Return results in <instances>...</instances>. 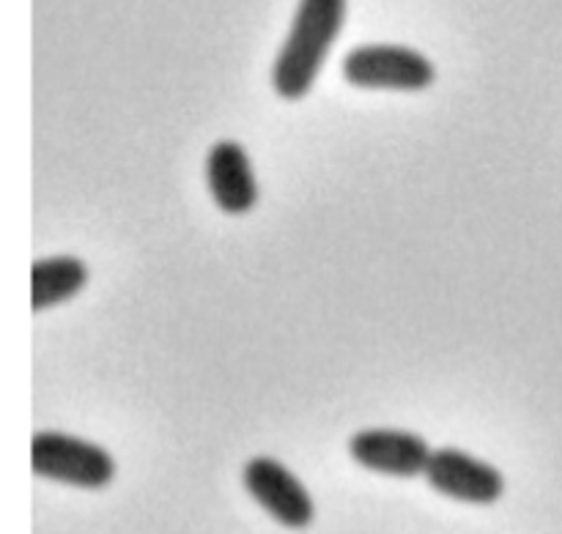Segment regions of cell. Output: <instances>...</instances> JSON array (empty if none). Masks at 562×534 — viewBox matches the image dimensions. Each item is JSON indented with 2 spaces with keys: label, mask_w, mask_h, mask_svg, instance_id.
<instances>
[{
  "label": "cell",
  "mask_w": 562,
  "mask_h": 534,
  "mask_svg": "<svg viewBox=\"0 0 562 534\" xmlns=\"http://www.w3.org/2000/svg\"><path fill=\"white\" fill-rule=\"evenodd\" d=\"M346 22V0H300L272 66V86L289 102L307 96Z\"/></svg>",
  "instance_id": "6da1fadb"
},
{
  "label": "cell",
  "mask_w": 562,
  "mask_h": 534,
  "mask_svg": "<svg viewBox=\"0 0 562 534\" xmlns=\"http://www.w3.org/2000/svg\"><path fill=\"white\" fill-rule=\"evenodd\" d=\"M31 469L47 480L97 491L113 482L115 461L108 450L86 439L42 431L31 442Z\"/></svg>",
  "instance_id": "7a4b0ae2"
},
{
  "label": "cell",
  "mask_w": 562,
  "mask_h": 534,
  "mask_svg": "<svg viewBox=\"0 0 562 534\" xmlns=\"http://www.w3.org/2000/svg\"><path fill=\"white\" fill-rule=\"evenodd\" d=\"M344 77L357 88L423 91L437 69L426 55L404 44H362L344 58Z\"/></svg>",
  "instance_id": "3957f363"
},
{
  "label": "cell",
  "mask_w": 562,
  "mask_h": 534,
  "mask_svg": "<svg viewBox=\"0 0 562 534\" xmlns=\"http://www.w3.org/2000/svg\"><path fill=\"white\" fill-rule=\"evenodd\" d=\"M241 480H245L250 497L278 524L289 526V530H305V526L313 524L316 508H313L311 493L280 461L267 458V455L247 461Z\"/></svg>",
  "instance_id": "277c9868"
},
{
  "label": "cell",
  "mask_w": 562,
  "mask_h": 534,
  "mask_svg": "<svg viewBox=\"0 0 562 534\" xmlns=\"http://www.w3.org/2000/svg\"><path fill=\"white\" fill-rule=\"evenodd\" d=\"M349 453L362 469L376 471L384 477H426L428 461L434 450L426 439L412 431H395V428H368L349 439Z\"/></svg>",
  "instance_id": "5b68a950"
},
{
  "label": "cell",
  "mask_w": 562,
  "mask_h": 534,
  "mask_svg": "<svg viewBox=\"0 0 562 534\" xmlns=\"http://www.w3.org/2000/svg\"><path fill=\"white\" fill-rule=\"evenodd\" d=\"M426 480L442 497L470 504H494L505 491L499 469L456 447L434 450Z\"/></svg>",
  "instance_id": "8992f818"
},
{
  "label": "cell",
  "mask_w": 562,
  "mask_h": 534,
  "mask_svg": "<svg viewBox=\"0 0 562 534\" xmlns=\"http://www.w3.org/2000/svg\"><path fill=\"white\" fill-rule=\"evenodd\" d=\"M206 181L220 212L236 217V214L252 212L258 203V181L241 143H214L206 159Z\"/></svg>",
  "instance_id": "52a82bcc"
},
{
  "label": "cell",
  "mask_w": 562,
  "mask_h": 534,
  "mask_svg": "<svg viewBox=\"0 0 562 534\" xmlns=\"http://www.w3.org/2000/svg\"><path fill=\"white\" fill-rule=\"evenodd\" d=\"M88 283V266L75 255H55L31 266V307L42 313L47 307L69 302Z\"/></svg>",
  "instance_id": "ba28073f"
}]
</instances>
